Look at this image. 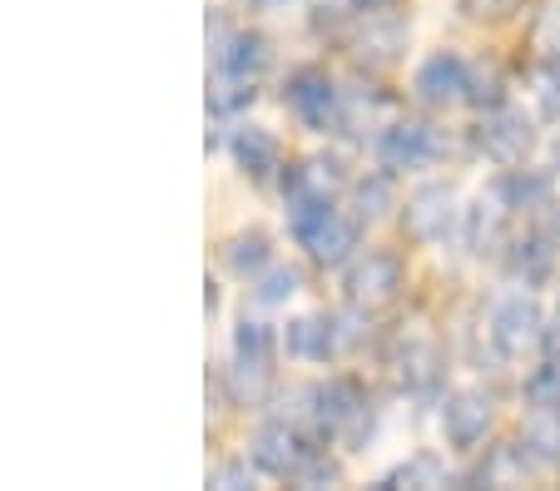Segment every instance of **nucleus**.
<instances>
[{
    "label": "nucleus",
    "instance_id": "22",
    "mask_svg": "<svg viewBox=\"0 0 560 491\" xmlns=\"http://www.w3.org/2000/svg\"><path fill=\"white\" fill-rule=\"evenodd\" d=\"M526 402L530 407H556L560 412V358H550L546 367L526 377Z\"/></svg>",
    "mask_w": 560,
    "mask_h": 491
},
{
    "label": "nucleus",
    "instance_id": "29",
    "mask_svg": "<svg viewBox=\"0 0 560 491\" xmlns=\"http://www.w3.org/2000/svg\"><path fill=\"white\" fill-rule=\"evenodd\" d=\"M248 481V467L244 461H223V467L209 471V487H244Z\"/></svg>",
    "mask_w": 560,
    "mask_h": 491
},
{
    "label": "nucleus",
    "instance_id": "4",
    "mask_svg": "<svg viewBox=\"0 0 560 491\" xmlns=\"http://www.w3.org/2000/svg\"><path fill=\"white\" fill-rule=\"evenodd\" d=\"M288 105H293V115L303 119L307 129H342V90L332 85L328 75H317V70H303V75H293V85H288Z\"/></svg>",
    "mask_w": 560,
    "mask_h": 491
},
{
    "label": "nucleus",
    "instance_id": "7",
    "mask_svg": "<svg viewBox=\"0 0 560 491\" xmlns=\"http://www.w3.org/2000/svg\"><path fill=\"white\" fill-rule=\"evenodd\" d=\"M456 224V194L446 184H422V189L407 199V234L417 244H436L446 238V229Z\"/></svg>",
    "mask_w": 560,
    "mask_h": 491
},
{
    "label": "nucleus",
    "instance_id": "5",
    "mask_svg": "<svg viewBox=\"0 0 560 491\" xmlns=\"http://www.w3.org/2000/svg\"><path fill=\"white\" fill-rule=\"evenodd\" d=\"M466 80H471V65H466L456 50H436L432 60L417 70V100H422V105H432V109L462 105V100H466Z\"/></svg>",
    "mask_w": 560,
    "mask_h": 491
},
{
    "label": "nucleus",
    "instance_id": "19",
    "mask_svg": "<svg viewBox=\"0 0 560 491\" xmlns=\"http://www.w3.org/2000/svg\"><path fill=\"white\" fill-rule=\"evenodd\" d=\"M501 194H506L511 209H546L550 184L540 179V174H521V169H511V179L501 184Z\"/></svg>",
    "mask_w": 560,
    "mask_h": 491
},
{
    "label": "nucleus",
    "instance_id": "24",
    "mask_svg": "<svg viewBox=\"0 0 560 491\" xmlns=\"http://www.w3.org/2000/svg\"><path fill=\"white\" fill-rule=\"evenodd\" d=\"M521 254H511V268H516L521 278H540L550 268V258H556V248H550V238H530V244H516Z\"/></svg>",
    "mask_w": 560,
    "mask_h": 491
},
{
    "label": "nucleus",
    "instance_id": "13",
    "mask_svg": "<svg viewBox=\"0 0 560 491\" xmlns=\"http://www.w3.org/2000/svg\"><path fill=\"white\" fill-rule=\"evenodd\" d=\"M233 154H238L244 174H254V179H268V174L278 169V139L258 125H244L233 135Z\"/></svg>",
    "mask_w": 560,
    "mask_h": 491
},
{
    "label": "nucleus",
    "instance_id": "10",
    "mask_svg": "<svg viewBox=\"0 0 560 491\" xmlns=\"http://www.w3.org/2000/svg\"><path fill=\"white\" fill-rule=\"evenodd\" d=\"M352 50L372 65H392L407 50V25L397 21V15H387V5H382V11H368L358 25V35H352Z\"/></svg>",
    "mask_w": 560,
    "mask_h": 491
},
{
    "label": "nucleus",
    "instance_id": "11",
    "mask_svg": "<svg viewBox=\"0 0 560 491\" xmlns=\"http://www.w3.org/2000/svg\"><path fill=\"white\" fill-rule=\"evenodd\" d=\"M506 194H481V199L466 209V229H462V244H466V254H497V244H501V229H506Z\"/></svg>",
    "mask_w": 560,
    "mask_h": 491
},
{
    "label": "nucleus",
    "instance_id": "14",
    "mask_svg": "<svg viewBox=\"0 0 560 491\" xmlns=\"http://www.w3.org/2000/svg\"><path fill=\"white\" fill-rule=\"evenodd\" d=\"M268 383H273V373H268V358H233L229 367V402L233 407H254L268 397Z\"/></svg>",
    "mask_w": 560,
    "mask_h": 491
},
{
    "label": "nucleus",
    "instance_id": "25",
    "mask_svg": "<svg viewBox=\"0 0 560 491\" xmlns=\"http://www.w3.org/2000/svg\"><path fill=\"white\" fill-rule=\"evenodd\" d=\"M536 105H540V119L560 125V60L536 70Z\"/></svg>",
    "mask_w": 560,
    "mask_h": 491
},
{
    "label": "nucleus",
    "instance_id": "27",
    "mask_svg": "<svg viewBox=\"0 0 560 491\" xmlns=\"http://www.w3.org/2000/svg\"><path fill=\"white\" fill-rule=\"evenodd\" d=\"M293 481H303V487H328V481H338V467H332L323 452H307L303 467L293 471Z\"/></svg>",
    "mask_w": 560,
    "mask_h": 491
},
{
    "label": "nucleus",
    "instance_id": "30",
    "mask_svg": "<svg viewBox=\"0 0 560 491\" xmlns=\"http://www.w3.org/2000/svg\"><path fill=\"white\" fill-rule=\"evenodd\" d=\"M540 342H546V353H550V358H560V318L550 323L546 332H540Z\"/></svg>",
    "mask_w": 560,
    "mask_h": 491
},
{
    "label": "nucleus",
    "instance_id": "18",
    "mask_svg": "<svg viewBox=\"0 0 560 491\" xmlns=\"http://www.w3.org/2000/svg\"><path fill=\"white\" fill-rule=\"evenodd\" d=\"M402 383L412 387V393H427V387L442 383V358H436L432 342H407V353H402Z\"/></svg>",
    "mask_w": 560,
    "mask_h": 491
},
{
    "label": "nucleus",
    "instance_id": "2",
    "mask_svg": "<svg viewBox=\"0 0 560 491\" xmlns=\"http://www.w3.org/2000/svg\"><path fill=\"white\" fill-rule=\"evenodd\" d=\"M491 342H497L506 358H521L526 348H536L540 332H546V318H540V303L530 293H506V299L491 308Z\"/></svg>",
    "mask_w": 560,
    "mask_h": 491
},
{
    "label": "nucleus",
    "instance_id": "26",
    "mask_svg": "<svg viewBox=\"0 0 560 491\" xmlns=\"http://www.w3.org/2000/svg\"><path fill=\"white\" fill-rule=\"evenodd\" d=\"M233 353H244V358H268L273 353V328L268 323H238V338H233Z\"/></svg>",
    "mask_w": 560,
    "mask_h": 491
},
{
    "label": "nucleus",
    "instance_id": "28",
    "mask_svg": "<svg viewBox=\"0 0 560 491\" xmlns=\"http://www.w3.org/2000/svg\"><path fill=\"white\" fill-rule=\"evenodd\" d=\"M521 0H462V11L471 15V21H497V15H511Z\"/></svg>",
    "mask_w": 560,
    "mask_h": 491
},
{
    "label": "nucleus",
    "instance_id": "31",
    "mask_svg": "<svg viewBox=\"0 0 560 491\" xmlns=\"http://www.w3.org/2000/svg\"><path fill=\"white\" fill-rule=\"evenodd\" d=\"M382 5H392V0H362V11H382Z\"/></svg>",
    "mask_w": 560,
    "mask_h": 491
},
{
    "label": "nucleus",
    "instance_id": "20",
    "mask_svg": "<svg viewBox=\"0 0 560 491\" xmlns=\"http://www.w3.org/2000/svg\"><path fill=\"white\" fill-rule=\"evenodd\" d=\"M397 481H407V487H442L446 471H442V461H436L432 452H422V457L402 461L397 471H387V477H382V487H397Z\"/></svg>",
    "mask_w": 560,
    "mask_h": 491
},
{
    "label": "nucleus",
    "instance_id": "15",
    "mask_svg": "<svg viewBox=\"0 0 560 491\" xmlns=\"http://www.w3.org/2000/svg\"><path fill=\"white\" fill-rule=\"evenodd\" d=\"M268 65V45L258 40V35H229L219 50V70H233V75L244 80H258Z\"/></svg>",
    "mask_w": 560,
    "mask_h": 491
},
{
    "label": "nucleus",
    "instance_id": "12",
    "mask_svg": "<svg viewBox=\"0 0 560 491\" xmlns=\"http://www.w3.org/2000/svg\"><path fill=\"white\" fill-rule=\"evenodd\" d=\"M348 184L338 160H307L303 169H293L288 179V203H332Z\"/></svg>",
    "mask_w": 560,
    "mask_h": 491
},
{
    "label": "nucleus",
    "instance_id": "32",
    "mask_svg": "<svg viewBox=\"0 0 560 491\" xmlns=\"http://www.w3.org/2000/svg\"><path fill=\"white\" fill-rule=\"evenodd\" d=\"M550 164H556V174H560V139H556V150H550Z\"/></svg>",
    "mask_w": 560,
    "mask_h": 491
},
{
    "label": "nucleus",
    "instance_id": "6",
    "mask_svg": "<svg viewBox=\"0 0 560 491\" xmlns=\"http://www.w3.org/2000/svg\"><path fill=\"white\" fill-rule=\"evenodd\" d=\"M491 417H497V402H491V397L481 393V387H466V393H456L452 402H446V412H442V432H446V442H452V447L471 452L476 442L487 437Z\"/></svg>",
    "mask_w": 560,
    "mask_h": 491
},
{
    "label": "nucleus",
    "instance_id": "21",
    "mask_svg": "<svg viewBox=\"0 0 560 491\" xmlns=\"http://www.w3.org/2000/svg\"><path fill=\"white\" fill-rule=\"evenodd\" d=\"M298 293V273L293 268H264V273H258V283H254V299L264 303V308H273V303H288Z\"/></svg>",
    "mask_w": 560,
    "mask_h": 491
},
{
    "label": "nucleus",
    "instance_id": "17",
    "mask_svg": "<svg viewBox=\"0 0 560 491\" xmlns=\"http://www.w3.org/2000/svg\"><path fill=\"white\" fill-rule=\"evenodd\" d=\"M526 452L536 461H560V412H556V407H536V412H530Z\"/></svg>",
    "mask_w": 560,
    "mask_h": 491
},
{
    "label": "nucleus",
    "instance_id": "8",
    "mask_svg": "<svg viewBox=\"0 0 560 491\" xmlns=\"http://www.w3.org/2000/svg\"><path fill=\"white\" fill-rule=\"evenodd\" d=\"M377 154L387 169H422V164H432L442 154V144H436V135L427 125L402 119V125H392L377 135Z\"/></svg>",
    "mask_w": 560,
    "mask_h": 491
},
{
    "label": "nucleus",
    "instance_id": "23",
    "mask_svg": "<svg viewBox=\"0 0 560 491\" xmlns=\"http://www.w3.org/2000/svg\"><path fill=\"white\" fill-rule=\"evenodd\" d=\"M392 209V179L387 174H372L358 184V219H382Z\"/></svg>",
    "mask_w": 560,
    "mask_h": 491
},
{
    "label": "nucleus",
    "instance_id": "1",
    "mask_svg": "<svg viewBox=\"0 0 560 491\" xmlns=\"http://www.w3.org/2000/svg\"><path fill=\"white\" fill-rule=\"evenodd\" d=\"M397 293H402V258L387 248H372L368 258L348 268V303L358 313L387 308V303H397Z\"/></svg>",
    "mask_w": 560,
    "mask_h": 491
},
{
    "label": "nucleus",
    "instance_id": "16",
    "mask_svg": "<svg viewBox=\"0 0 560 491\" xmlns=\"http://www.w3.org/2000/svg\"><path fill=\"white\" fill-rule=\"evenodd\" d=\"M268 238L258 234H238V238H229V244H223V268H229V273H238V278H258L268 268Z\"/></svg>",
    "mask_w": 560,
    "mask_h": 491
},
{
    "label": "nucleus",
    "instance_id": "3",
    "mask_svg": "<svg viewBox=\"0 0 560 491\" xmlns=\"http://www.w3.org/2000/svg\"><path fill=\"white\" fill-rule=\"evenodd\" d=\"M530 144H536V129H530L526 109H516V105L501 100V105L487 115V125H481V150H487L497 164L516 169V164H526Z\"/></svg>",
    "mask_w": 560,
    "mask_h": 491
},
{
    "label": "nucleus",
    "instance_id": "9",
    "mask_svg": "<svg viewBox=\"0 0 560 491\" xmlns=\"http://www.w3.org/2000/svg\"><path fill=\"white\" fill-rule=\"evenodd\" d=\"M307 452L313 447H303L293 422H268V428H258V437H254V467L268 471V477H293V471L303 467Z\"/></svg>",
    "mask_w": 560,
    "mask_h": 491
}]
</instances>
